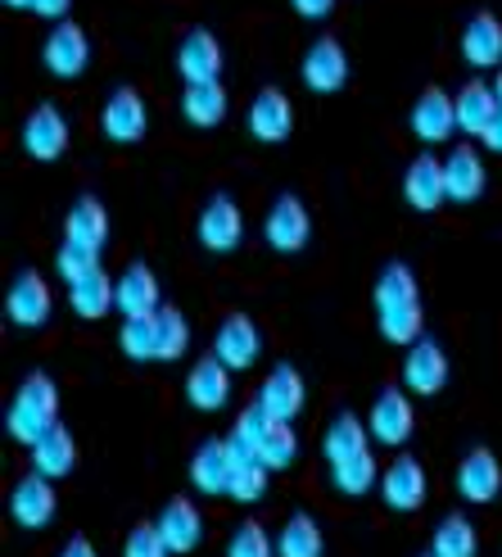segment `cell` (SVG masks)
I'll list each match as a JSON object with an SVG mask.
<instances>
[{
  "label": "cell",
  "instance_id": "37",
  "mask_svg": "<svg viewBox=\"0 0 502 557\" xmlns=\"http://www.w3.org/2000/svg\"><path fill=\"white\" fill-rule=\"evenodd\" d=\"M186 349H190V322L181 309L163 304L159 309V363H177Z\"/></svg>",
  "mask_w": 502,
  "mask_h": 557
},
{
  "label": "cell",
  "instance_id": "24",
  "mask_svg": "<svg viewBox=\"0 0 502 557\" xmlns=\"http://www.w3.org/2000/svg\"><path fill=\"white\" fill-rule=\"evenodd\" d=\"M502 490V467L489 449H470L457 467V494L466 498V504H493Z\"/></svg>",
  "mask_w": 502,
  "mask_h": 557
},
{
  "label": "cell",
  "instance_id": "23",
  "mask_svg": "<svg viewBox=\"0 0 502 557\" xmlns=\"http://www.w3.org/2000/svg\"><path fill=\"white\" fill-rule=\"evenodd\" d=\"M118 313L123 318H154L159 304V276L150 272V263H127L118 276Z\"/></svg>",
  "mask_w": 502,
  "mask_h": 557
},
{
  "label": "cell",
  "instance_id": "31",
  "mask_svg": "<svg viewBox=\"0 0 502 557\" xmlns=\"http://www.w3.org/2000/svg\"><path fill=\"white\" fill-rule=\"evenodd\" d=\"M407 304H422L416 295V276L407 263H385L380 276H376V313H389V309H407Z\"/></svg>",
  "mask_w": 502,
  "mask_h": 557
},
{
  "label": "cell",
  "instance_id": "17",
  "mask_svg": "<svg viewBox=\"0 0 502 557\" xmlns=\"http://www.w3.org/2000/svg\"><path fill=\"white\" fill-rule=\"evenodd\" d=\"M249 132L259 136V141L276 146V141H286V136L294 132V104L281 87H263L254 96V104H249Z\"/></svg>",
  "mask_w": 502,
  "mask_h": 557
},
{
  "label": "cell",
  "instance_id": "40",
  "mask_svg": "<svg viewBox=\"0 0 502 557\" xmlns=\"http://www.w3.org/2000/svg\"><path fill=\"white\" fill-rule=\"evenodd\" d=\"M54 272H60L68 286H77L81 276L100 272V249H87V245L64 240V245H60V255H54Z\"/></svg>",
  "mask_w": 502,
  "mask_h": 557
},
{
  "label": "cell",
  "instance_id": "27",
  "mask_svg": "<svg viewBox=\"0 0 502 557\" xmlns=\"http://www.w3.org/2000/svg\"><path fill=\"white\" fill-rule=\"evenodd\" d=\"M453 104H457V127H462V136H485V127L498 119V91L489 87V82H466V87L453 96Z\"/></svg>",
  "mask_w": 502,
  "mask_h": 557
},
{
  "label": "cell",
  "instance_id": "21",
  "mask_svg": "<svg viewBox=\"0 0 502 557\" xmlns=\"http://www.w3.org/2000/svg\"><path fill=\"white\" fill-rule=\"evenodd\" d=\"M403 195L412 209L422 213H435L443 200H449V186H443V159L435 154H416L403 173Z\"/></svg>",
  "mask_w": 502,
  "mask_h": 557
},
{
  "label": "cell",
  "instance_id": "18",
  "mask_svg": "<svg viewBox=\"0 0 502 557\" xmlns=\"http://www.w3.org/2000/svg\"><path fill=\"white\" fill-rule=\"evenodd\" d=\"M10 517H14V525H23V531H41V525H50L54 485L46 476H37V471H27V476L10 490Z\"/></svg>",
  "mask_w": 502,
  "mask_h": 557
},
{
  "label": "cell",
  "instance_id": "12",
  "mask_svg": "<svg viewBox=\"0 0 502 557\" xmlns=\"http://www.w3.org/2000/svg\"><path fill=\"white\" fill-rule=\"evenodd\" d=\"M403 385L412 389V395H422V399L439 395V389L449 385V354L439 349V341L422 336L407 349V358H403Z\"/></svg>",
  "mask_w": 502,
  "mask_h": 557
},
{
  "label": "cell",
  "instance_id": "1",
  "mask_svg": "<svg viewBox=\"0 0 502 557\" xmlns=\"http://www.w3.org/2000/svg\"><path fill=\"white\" fill-rule=\"evenodd\" d=\"M5 426H10V440L27 444V449L60 426V389H54V381L46 372H33L18 385V395L5 412Z\"/></svg>",
  "mask_w": 502,
  "mask_h": 557
},
{
  "label": "cell",
  "instance_id": "16",
  "mask_svg": "<svg viewBox=\"0 0 502 557\" xmlns=\"http://www.w3.org/2000/svg\"><path fill=\"white\" fill-rule=\"evenodd\" d=\"M303 376H299V368H290V363H281V368H272L267 372V381L259 385V408L272 417V422H294L299 417V408H303Z\"/></svg>",
  "mask_w": 502,
  "mask_h": 557
},
{
  "label": "cell",
  "instance_id": "14",
  "mask_svg": "<svg viewBox=\"0 0 502 557\" xmlns=\"http://www.w3.org/2000/svg\"><path fill=\"white\" fill-rule=\"evenodd\" d=\"M18 141H23L27 154L41 159V163L60 159V154L68 150V119H64L54 104H37L33 114H27V123H23V132H18Z\"/></svg>",
  "mask_w": 502,
  "mask_h": 557
},
{
  "label": "cell",
  "instance_id": "36",
  "mask_svg": "<svg viewBox=\"0 0 502 557\" xmlns=\"http://www.w3.org/2000/svg\"><path fill=\"white\" fill-rule=\"evenodd\" d=\"M118 345L131 363H154L159 358V313L154 318H123Z\"/></svg>",
  "mask_w": 502,
  "mask_h": 557
},
{
  "label": "cell",
  "instance_id": "39",
  "mask_svg": "<svg viewBox=\"0 0 502 557\" xmlns=\"http://www.w3.org/2000/svg\"><path fill=\"white\" fill-rule=\"evenodd\" d=\"M294 458H299V435H294V426H290V422H272L267 440L259 444V462H263L267 471H286Z\"/></svg>",
  "mask_w": 502,
  "mask_h": 557
},
{
  "label": "cell",
  "instance_id": "11",
  "mask_svg": "<svg viewBox=\"0 0 502 557\" xmlns=\"http://www.w3.org/2000/svg\"><path fill=\"white\" fill-rule=\"evenodd\" d=\"M426 467L416 462V458H394L385 471H380V498H385V508H394V512H416L426 504Z\"/></svg>",
  "mask_w": 502,
  "mask_h": 557
},
{
  "label": "cell",
  "instance_id": "30",
  "mask_svg": "<svg viewBox=\"0 0 502 557\" xmlns=\"http://www.w3.org/2000/svg\"><path fill=\"white\" fill-rule=\"evenodd\" d=\"M68 304H73L77 318L100 322L109 309H118V286L109 282L104 268H100V272H91V276H81L77 286H68Z\"/></svg>",
  "mask_w": 502,
  "mask_h": 557
},
{
  "label": "cell",
  "instance_id": "8",
  "mask_svg": "<svg viewBox=\"0 0 502 557\" xmlns=\"http://www.w3.org/2000/svg\"><path fill=\"white\" fill-rule=\"evenodd\" d=\"M407 123H412V136H416L422 146H443V141H449V136L457 132V104H453L449 91L426 87L422 96H416Z\"/></svg>",
  "mask_w": 502,
  "mask_h": 557
},
{
  "label": "cell",
  "instance_id": "28",
  "mask_svg": "<svg viewBox=\"0 0 502 557\" xmlns=\"http://www.w3.org/2000/svg\"><path fill=\"white\" fill-rule=\"evenodd\" d=\"M73 462H77V440L68 426H54L41 444H33V471L46 481H64L73 471Z\"/></svg>",
  "mask_w": 502,
  "mask_h": 557
},
{
  "label": "cell",
  "instance_id": "2",
  "mask_svg": "<svg viewBox=\"0 0 502 557\" xmlns=\"http://www.w3.org/2000/svg\"><path fill=\"white\" fill-rule=\"evenodd\" d=\"M263 236H267V245L276 249V255H299V249L309 245L313 218H309V209H303L299 195H290V190L276 195L272 209H267V222H263Z\"/></svg>",
  "mask_w": 502,
  "mask_h": 557
},
{
  "label": "cell",
  "instance_id": "42",
  "mask_svg": "<svg viewBox=\"0 0 502 557\" xmlns=\"http://www.w3.org/2000/svg\"><path fill=\"white\" fill-rule=\"evenodd\" d=\"M267 476L272 471L263 462H244V467H231V498L236 504H259V498L267 494Z\"/></svg>",
  "mask_w": 502,
  "mask_h": 557
},
{
  "label": "cell",
  "instance_id": "45",
  "mask_svg": "<svg viewBox=\"0 0 502 557\" xmlns=\"http://www.w3.org/2000/svg\"><path fill=\"white\" fill-rule=\"evenodd\" d=\"M68 5H73V0H33V14H41V18H60V23H64Z\"/></svg>",
  "mask_w": 502,
  "mask_h": 557
},
{
  "label": "cell",
  "instance_id": "29",
  "mask_svg": "<svg viewBox=\"0 0 502 557\" xmlns=\"http://www.w3.org/2000/svg\"><path fill=\"white\" fill-rule=\"evenodd\" d=\"M64 240L87 245V249H104V240H109V213H104V205L96 200V195H81V200L68 209Z\"/></svg>",
  "mask_w": 502,
  "mask_h": 557
},
{
  "label": "cell",
  "instance_id": "20",
  "mask_svg": "<svg viewBox=\"0 0 502 557\" xmlns=\"http://www.w3.org/2000/svg\"><path fill=\"white\" fill-rule=\"evenodd\" d=\"M485 159L476 146H453L449 159H443V186H449V200L470 205L485 195Z\"/></svg>",
  "mask_w": 502,
  "mask_h": 557
},
{
  "label": "cell",
  "instance_id": "19",
  "mask_svg": "<svg viewBox=\"0 0 502 557\" xmlns=\"http://www.w3.org/2000/svg\"><path fill=\"white\" fill-rule=\"evenodd\" d=\"M186 399L200 408V412L227 408V399H231V368L222 363V358L204 354L200 363L190 368V376H186Z\"/></svg>",
  "mask_w": 502,
  "mask_h": 557
},
{
  "label": "cell",
  "instance_id": "26",
  "mask_svg": "<svg viewBox=\"0 0 502 557\" xmlns=\"http://www.w3.org/2000/svg\"><path fill=\"white\" fill-rule=\"evenodd\" d=\"M190 485L200 494H227L231 490V454L227 440H204L190 458Z\"/></svg>",
  "mask_w": 502,
  "mask_h": 557
},
{
  "label": "cell",
  "instance_id": "50",
  "mask_svg": "<svg viewBox=\"0 0 502 557\" xmlns=\"http://www.w3.org/2000/svg\"><path fill=\"white\" fill-rule=\"evenodd\" d=\"M426 557H430V553H426Z\"/></svg>",
  "mask_w": 502,
  "mask_h": 557
},
{
  "label": "cell",
  "instance_id": "41",
  "mask_svg": "<svg viewBox=\"0 0 502 557\" xmlns=\"http://www.w3.org/2000/svg\"><path fill=\"white\" fill-rule=\"evenodd\" d=\"M227 557H276V540L263 531L259 521H240L236 531H231Z\"/></svg>",
  "mask_w": 502,
  "mask_h": 557
},
{
  "label": "cell",
  "instance_id": "7",
  "mask_svg": "<svg viewBox=\"0 0 502 557\" xmlns=\"http://www.w3.org/2000/svg\"><path fill=\"white\" fill-rule=\"evenodd\" d=\"M299 73H303V87H309V91L330 96V91H340L349 82V54H344V46L335 37H317L309 50H303Z\"/></svg>",
  "mask_w": 502,
  "mask_h": 557
},
{
  "label": "cell",
  "instance_id": "13",
  "mask_svg": "<svg viewBox=\"0 0 502 557\" xmlns=\"http://www.w3.org/2000/svg\"><path fill=\"white\" fill-rule=\"evenodd\" d=\"M177 73L186 77V87H204V82L222 77V41L209 27H190L177 46Z\"/></svg>",
  "mask_w": 502,
  "mask_h": 557
},
{
  "label": "cell",
  "instance_id": "6",
  "mask_svg": "<svg viewBox=\"0 0 502 557\" xmlns=\"http://www.w3.org/2000/svg\"><path fill=\"white\" fill-rule=\"evenodd\" d=\"M41 60H46V69H50L54 77L73 82V77L87 73V64H91V41H87V33H81L77 23L64 18V23L50 27V37H46V46H41Z\"/></svg>",
  "mask_w": 502,
  "mask_h": 557
},
{
  "label": "cell",
  "instance_id": "47",
  "mask_svg": "<svg viewBox=\"0 0 502 557\" xmlns=\"http://www.w3.org/2000/svg\"><path fill=\"white\" fill-rule=\"evenodd\" d=\"M60 557H100V553H96L87 540H81V535H73V540L64 544V553H60Z\"/></svg>",
  "mask_w": 502,
  "mask_h": 557
},
{
  "label": "cell",
  "instance_id": "9",
  "mask_svg": "<svg viewBox=\"0 0 502 557\" xmlns=\"http://www.w3.org/2000/svg\"><path fill=\"white\" fill-rule=\"evenodd\" d=\"M50 309H54V295H50V286H46V276L41 272H18L14 276V286H10V295H5V313H10V322L14 326H27V331H37V326H46L50 322Z\"/></svg>",
  "mask_w": 502,
  "mask_h": 557
},
{
  "label": "cell",
  "instance_id": "4",
  "mask_svg": "<svg viewBox=\"0 0 502 557\" xmlns=\"http://www.w3.org/2000/svg\"><path fill=\"white\" fill-rule=\"evenodd\" d=\"M194 232H200V245L209 249V255H231V249L240 245L244 236V218L236 209V200L227 190H217L213 200L200 209V222H194Z\"/></svg>",
  "mask_w": 502,
  "mask_h": 557
},
{
  "label": "cell",
  "instance_id": "32",
  "mask_svg": "<svg viewBox=\"0 0 502 557\" xmlns=\"http://www.w3.org/2000/svg\"><path fill=\"white\" fill-rule=\"evenodd\" d=\"M480 553V535L462 512L443 517L435 525V540H430V557H476Z\"/></svg>",
  "mask_w": 502,
  "mask_h": 557
},
{
  "label": "cell",
  "instance_id": "10",
  "mask_svg": "<svg viewBox=\"0 0 502 557\" xmlns=\"http://www.w3.org/2000/svg\"><path fill=\"white\" fill-rule=\"evenodd\" d=\"M412 426H416V412H412V399L403 389H380L372 412H367V431L376 444H389V449H399V444L412 440Z\"/></svg>",
  "mask_w": 502,
  "mask_h": 557
},
{
  "label": "cell",
  "instance_id": "15",
  "mask_svg": "<svg viewBox=\"0 0 502 557\" xmlns=\"http://www.w3.org/2000/svg\"><path fill=\"white\" fill-rule=\"evenodd\" d=\"M154 525H159V535H163V544H167L173 557L194 553L200 540H204V517H200V508H194L190 498H167V508L159 512Z\"/></svg>",
  "mask_w": 502,
  "mask_h": 557
},
{
  "label": "cell",
  "instance_id": "22",
  "mask_svg": "<svg viewBox=\"0 0 502 557\" xmlns=\"http://www.w3.org/2000/svg\"><path fill=\"white\" fill-rule=\"evenodd\" d=\"M322 454H326L330 467L372 454V431H367V422H362L357 412H335L330 426H326V435H322Z\"/></svg>",
  "mask_w": 502,
  "mask_h": 557
},
{
  "label": "cell",
  "instance_id": "38",
  "mask_svg": "<svg viewBox=\"0 0 502 557\" xmlns=\"http://www.w3.org/2000/svg\"><path fill=\"white\" fill-rule=\"evenodd\" d=\"M380 318V336L389 345H416L426 331V318H422V304H407V309H389V313H376Z\"/></svg>",
  "mask_w": 502,
  "mask_h": 557
},
{
  "label": "cell",
  "instance_id": "5",
  "mask_svg": "<svg viewBox=\"0 0 502 557\" xmlns=\"http://www.w3.org/2000/svg\"><path fill=\"white\" fill-rule=\"evenodd\" d=\"M259 354H263V331L254 318H244V313L222 318L217 336H213V358H222L231 372H244L259 363Z\"/></svg>",
  "mask_w": 502,
  "mask_h": 557
},
{
  "label": "cell",
  "instance_id": "3",
  "mask_svg": "<svg viewBox=\"0 0 502 557\" xmlns=\"http://www.w3.org/2000/svg\"><path fill=\"white\" fill-rule=\"evenodd\" d=\"M100 127H104L109 141H118V146L141 141V136L150 132V109H146V96L136 91V87H118L114 96L104 100V109H100Z\"/></svg>",
  "mask_w": 502,
  "mask_h": 557
},
{
  "label": "cell",
  "instance_id": "25",
  "mask_svg": "<svg viewBox=\"0 0 502 557\" xmlns=\"http://www.w3.org/2000/svg\"><path fill=\"white\" fill-rule=\"evenodd\" d=\"M462 60L470 69H502V23L493 14H476L462 27Z\"/></svg>",
  "mask_w": 502,
  "mask_h": 557
},
{
  "label": "cell",
  "instance_id": "35",
  "mask_svg": "<svg viewBox=\"0 0 502 557\" xmlns=\"http://www.w3.org/2000/svg\"><path fill=\"white\" fill-rule=\"evenodd\" d=\"M330 485L340 494H349V498H362V494L380 490V462H376V454H362V458H349L340 467H330Z\"/></svg>",
  "mask_w": 502,
  "mask_h": 557
},
{
  "label": "cell",
  "instance_id": "33",
  "mask_svg": "<svg viewBox=\"0 0 502 557\" xmlns=\"http://www.w3.org/2000/svg\"><path fill=\"white\" fill-rule=\"evenodd\" d=\"M181 114H186V123H194V127H217L222 119H227V91H222V82L186 87V96H181Z\"/></svg>",
  "mask_w": 502,
  "mask_h": 557
},
{
  "label": "cell",
  "instance_id": "44",
  "mask_svg": "<svg viewBox=\"0 0 502 557\" xmlns=\"http://www.w3.org/2000/svg\"><path fill=\"white\" fill-rule=\"evenodd\" d=\"M290 5L303 14V18H326L335 10V0H290Z\"/></svg>",
  "mask_w": 502,
  "mask_h": 557
},
{
  "label": "cell",
  "instance_id": "43",
  "mask_svg": "<svg viewBox=\"0 0 502 557\" xmlns=\"http://www.w3.org/2000/svg\"><path fill=\"white\" fill-rule=\"evenodd\" d=\"M123 557H173V553H167V544H163V535H159V525L150 521V525H136V531L127 535Z\"/></svg>",
  "mask_w": 502,
  "mask_h": 557
},
{
  "label": "cell",
  "instance_id": "46",
  "mask_svg": "<svg viewBox=\"0 0 502 557\" xmlns=\"http://www.w3.org/2000/svg\"><path fill=\"white\" fill-rule=\"evenodd\" d=\"M480 146H485V150H493V154H502V109H498V119H493V123L485 127Z\"/></svg>",
  "mask_w": 502,
  "mask_h": 557
},
{
  "label": "cell",
  "instance_id": "49",
  "mask_svg": "<svg viewBox=\"0 0 502 557\" xmlns=\"http://www.w3.org/2000/svg\"><path fill=\"white\" fill-rule=\"evenodd\" d=\"M493 91H498V104H502V69H498V87Z\"/></svg>",
  "mask_w": 502,
  "mask_h": 557
},
{
  "label": "cell",
  "instance_id": "34",
  "mask_svg": "<svg viewBox=\"0 0 502 557\" xmlns=\"http://www.w3.org/2000/svg\"><path fill=\"white\" fill-rule=\"evenodd\" d=\"M276 557H322V525L309 512H294L276 535Z\"/></svg>",
  "mask_w": 502,
  "mask_h": 557
},
{
  "label": "cell",
  "instance_id": "48",
  "mask_svg": "<svg viewBox=\"0 0 502 557\" xmlns=\"http://www.w3.org/2000/svg\"><path fill=\"white\" fill-rule=\"evenodd\" d=\"M10 10H33V0H5Z\"/></svg>",
  "mask_w": 502,
  "mask_h": 557
}]
</instances>
